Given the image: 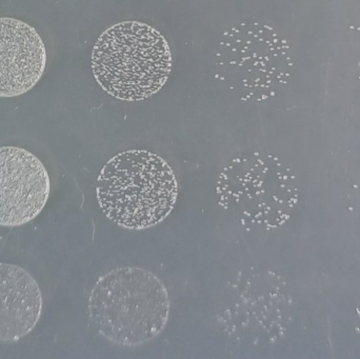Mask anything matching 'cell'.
Returning a JSON list of instances; mask_svg holds the SVG:
<instances>
[{"mask_svg": "<svg viewBox=\"0 0 360 359\" xmlns=\"http://www.w3.org/2000/svg\"><path fill=\"white\" fill-rule=\"evenodd\" d=\"M216 79L241 100L264 101L289 80V44L269 25L243 22L222 34L215 57Z\"/></svg>", "mask_w": 360, "mask_h": 359, "instance_id": "5", "label": "cell"}, {"mask_svg": "<svg viewBox=\"0 0 360 359\" xmlns=\"http://www.w3.org/2000/svg\"><path fill=\"white\" fill-rule=\"evenodd\" d=\"M42 294L25 269L0 263V341H18L39 322Z\"/></svg>", "mask_w": 360, "mask_h": 359, "instance_id": "8", "label": "cell"}, {"mask_svg": "<svg viewBox=\"0 0 360 359\" xmlns=\"http://www.w3.org/2000/svg\"><path fill=\"white\" fill-rule=\"evenodd\" d=\"M50 177L44 164L18 147H0V226L30 223L50 197Z\"/></svg>", "mask_w": 360, "mask_h": 359, "instance_id": "6", "label": "cell"}, {"mask_svg": "<svg viewBox=\"0 0 360 359\" xmlns=\"http://www.w3.org/2000/svg\"><path fill=\"white\" fill-rule=\"evenodd\" d=\"M92 71L111 96L145 100L164 88L172 52L160 32L141 21H124L103 32L92 51Z\"/></svg>", "mask_w": 360, "mask_h": 359, "instance_id": "2", "label": "cell"}, {"mask_svg": "<svg viewBox=\"0 0 360 359\" xmlns=\"http://www.w3.org/2000/svg\"><path fill=\"white\" fill-rule=\"evenodd\" d=\"M216 193L219 206L248 230L281 227L298 200L295 177L270 154L231 160L218 176Z\"/></svg>", "mask_w": 360, "mask_h": 359, "instance_id": "4", "label": "cell"}, {"mask_svg": "<svg viewBox=\"0 0 360 359\" xmlns=\"http://www.w3.org/2000/svg\"><path fill=\"white\" fill-rule=\"evenodd\" d=\"M46 63L38 32L25 21L0 17V97L29 92L41 79Z\"/></svg>", "mask_w": 360, "mask_h": 359, "instance_id": "7", "label": "cell"}, {"mask_svg": "<svg viewBox=\"0 0 360 359\" xmlns=\"http://www.w3.org/2000/svg\"><path fill=\"white\" fill-rule=\"evenodd\" d=\"M168 293L150 272L122 268L99 278L91 293L89 312L101 334L133 346L149 341L168 322Z\"/></svg>", "mask_w": 360, "mask_h": 359, "instance_id": "3", "label": "cell"}, {"mask_svg": "<svg viewBox=\"0 0 360 359\" xmlns=\"http://www.w3.org/2000/svg\"><path fill=\"white\" fill-rule=\"evenodd\" d=\"M179 183L172 168L158 154L131 150L101 169L96 196L110 221L130 230L162 223L176 204Z\"/></svg>", "mask_w": 360, "mask_h": 359, "instance_id": "1", "label": "cell"}]
</instances>
